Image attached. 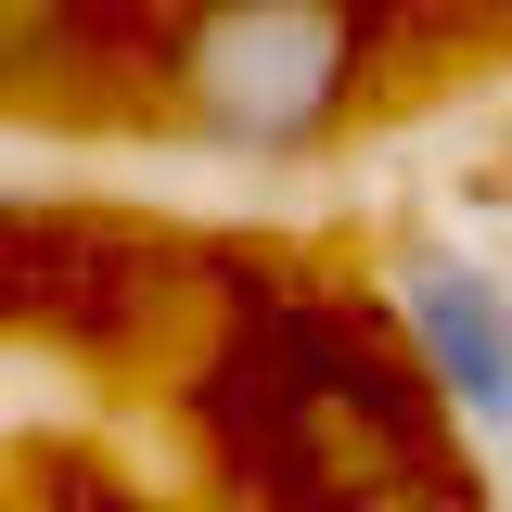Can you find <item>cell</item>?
<instances>
[{"label":"cell","instance_id":"6da1fadb","mask_svg":"<svg viewBox=\"0 0 512 512\" xmlns=\"http://www.w3.org/2000/svg\"><path fill=\"white\" fill-rule=\"evenodd\" d=\"M346 103V13L333 0H231L192 39V116L244 154H295Z\"/></svg>","mask_w":512,"mask_h":512},{"label":"cell","instance_id":"7a4b0ae2","mask_svg":"<svg viewBox=\"0 0 512 512\" xmlns=\"http://www.w3.org/2000/svg\"><path fill=\"white\" fill-rule=\"evenodd\" d=\"M397 308H410V346H423L436 397L474 436H512V282L474 269V256H423L397 282Z\"/></svg>","mask_w":512,"mask_h":512}]
</instances>
